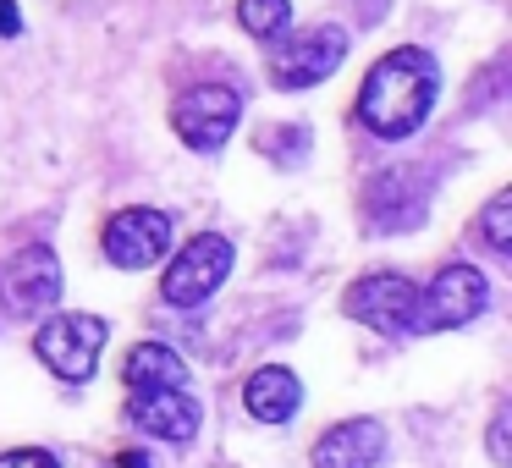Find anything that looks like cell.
<instances>
[{
    "label": "cell",
    "instance_id": "4fadbf2b",
    "mask_svg": "<svg viewBox=\"0 0 512 468\" xmlns=\"http://www.w3.org/2000/svg\"><path fill=\"white\" fill-rule=\"evenodd\" d=\"M243 402H248V413H254L259 424H287L292 413H298V402H303V386H298V375H292V369L265 364V369H254V375H248Z\"/></svg>",
    "mask_w": 512,
    "mask_h": 468
},
{
    "label": "cell",
    "instance_id": "ffe728a7",
    "mask_svg": "<svg viewBox=\"0 0 512 468\" xmlns=\"http://www.w3.org/2000/svg\"><path fill=\"white\" fill-rule=\"evenodd\" d=\"M116 468H149V463H144V452H122V457H116Z\"/></svg>",
    "mask_w": 512,
    "mask_h": 468
},
{
    "label": "cell",
    "instance_id": "2e32d148",
    "mask_svg": "<svg viewBox=\"0 0 512 468\" xmlns=\"http://www.w3.org/2000/svg\"><path fill=\"white\" fill-rule=\"evenodd\" d=\"M479 243H485L490 254H501V259L512 254V193L507 188H501L496 199L485 204V215H479Z\"/></svg>",
    "mask_w": 512,
    "mask_h": 468
},
{
    "label": "cell",
    "instance_id": "7a4b0ae2",
    "mask_svg": "<svg viewBox=\"0 0 512 468\" xmlns=\"http://www.w3.org/2000/svg\"><path fill=\"white\" fill-rule=\"evenodd\" d=\"M490 303V281L474 265H446L430 287L413 298V331H457V325L479 320Z\"/></svg>",
    "mask_w": 512,
    "mask_h": 468
},
{
    "label": "cell",
    "instance_id": "8fae6325",
    "mask_svg": "<svg viewBox=\"0 0 512 468\" xmlns=\"http://www.w3.org/2000/svg\"><path fill=\"white\" fill-rule=\"evenodd\" d=\"M0 287H6V303L17 314H45L50 303L61 298V259L50 254L45 243H28L12 254V265L0 270Z\"/></svg>",
    "mask_w": 512,
    "mask_h": 468
},
{
    "label": "cell",
    "instance_id": "5bb4252c",
    "mask_svg": "<svg viewBox=\"0 0 512 468\" xmlns=\"http://www.w3.org/2000/svg\"><path fill=\"white\" fill-rule=\"evenodd\" d=\"M122 380H127V391L182 386V380H188V364H182L171 347H160V342H138L133 353H127V364H122Z\"/></svg>",
    "mask_w": 512,
    "mask_h": 468
},
{
    "label": "cell",
    "instance_id": "5b68a950",
    "mask_svg": "<svg viewBox=\"0 0 512 468\" xmlns=\"http://www.w3.org/2000/svg\"><path fill=\"white\" fill-rule=\"evenodd\" d=\"M237 116H243V100H237V89H226V83H199V89H188L171 105L177 138L188 149H199V155H215V149L237 133Z\"/></svg>",
    "mask_w": 512,
    "mask_h": 468
},
{
    "label": "cell",
    "instance_id": "277c9868",
    "mask_svg": "<svg viewBox=\"0 0 512 468\" xmlns=\"http://www.w3.org/2000/svg\"><path fill=\"white\" fill-rule=\"evenodd\" d=\"M111 336V325L100 314H56V320L39 325L34 353L39 364H50L61 380H89L94 364H100V347Z\"/></svg>",
    "mask_w": 512,
    "mask_h": 468
},
{
    "label": "cell",
    "instance_id": "ac0fdd59",
    "mask_svg": "<svg viewBox=\"0 0 512 468\" xmlns=\"http://www.w3.org/2000/svg\"><path fill=\"white\" fill-rule=\"evenodd\" d=\"M485 446H490V463H501V468L512 463V452H507V408L490 419V441H485Z\"/></svg>",
    "mask_w": 512,
    "mask_h": 468
},
{
    "label": "cell",
    "instance_id": "9c48e42d",
    "mask_svg": "<svg viewBox=\"0 0 512 468\" xmlns=\"http://www.w3.org/2000/svg\"><path fill=\"white\" fill-rule=\"evenodd\" d=\"M171 254V221L160 210H122L105 226V259L122 270H149Z\"/></svg>",
    "mask_w": 512,
    "mask_h": 468
},
{
    "label": "cell",
    "instance_id": "7c38bea8",
    "mask_svg": "<svg viewBox=\"0 0 512 468\" xmlns=\"http://www.w3.org/2000/svg\"><path fill=\"white\" fill-rule=\"evenodd\" d=\"M386 452L380 419H342L314 441V468H375Z\"/></svg>",
    "mask_w": 512,
    "mask_h": 468
},
{
    "label": "cell",
    "instance_id": "ba28073f",
    "mask_svg": "<svg viewBox=\"0 0 512 468\" xmlns=\"http://www.w3.org/2000/svg\"><path fill=\"white\" fill-rule=\"evenodd\" d=\"M342 56H347L342 28H309L287 50L270 56V78H276V89H314V83H325L342 67Z\"/></svg>",
    "mask_w": 512,
    "mask_h": 468
},
{
    "label": "cell",
    "instance_id": "e0dca14e",
    "mask_svg": "<svg viewBox=\"0 0 512 468\" xmlns=\"http://www.w3.org/2000/svg\"><path fill=\"white\" fill-rule=\"evenodd\" d=\"M0 468H61V463L39 446H23V452H0Z\"/></svg>",
    "mask_w": 512,
    "mask_h": 468
},
{
    "label": "cell",
    "instance_id": "d6986e66",
    "mask_svg": "<svg viewBox=\"0 0 512 468\" xmlns=\"http://www.w3.org/2000/svg\"><path fill=\"white\" fill-rule=\"evenodd\" d=\"M0 34L12 39V34H23V17H17V6L12 0H0Z\"/></svg>",
    "mask_w": 512,
    "mask_h": 468
},
{
    "label": "cell",
    "instance_id": "9a60e30c",
    "mask_svg": "<svg viewBox=\"0 0 512 468\" xmlns=\"http://www.w3.org/2000/svg\"><path fill=\"white\" fill-rule=\"evenodd\" d=\"M237 23L254 39H276L292 23V0H237Z\"/></svg>",
    "mask_w": 512,
    "mask_h": 468
},
{
    "label": "cell",
    "instance_id": "3957f363",
    "mask_svg": "<svg viewBox=\"0 0 512 468\" xmlns=\"http://www.w3.org/2000/svg\"><path fill=\"white\" fill-rule=\"evenodd\" d=\"M232 259H237L232 237H221V232L193 237V243L166 265V276H160V298L177 303V309H193V303L215 298V287L232 276Z\"/></svg>",
    "mask_w": 512,
    "mask_h": 468
},
{
    "label": "cell",
    "instance_id": "30bf717a",
    "mask_svg": "<svg viewBox=\"0 0 512 468\" xmlns=\"http://www.w3.org/2000/svg\"><path fill=\"white\" fill-rule=\"evenodd\" d=\"M127 419H133V430L155 435V441L182 446L199 435V402L182 386H144V391H127Z\"/></svg>",
    "mask_w": 512,
    "mask_h": 468
},
{
    "label": "cell",
    "instance_id": "52a82bcc",
    "mask_svg": "<svg viewBox=\"0 0 512 468\" xmlns=\"http://www.w3.org/2000/svg\"><path fill=\"white\" fill-rule=\"evenodd\" d=\"M413 298H419V287L408 276H358L347 287L342 309H347V320L369 325V331L408 336L413 331Z\"/></svg>",
    "mask_w": 512,
    "mask_h": 468
},
{
    "label": "cell",
    "instance_id": "6da1fadb",
    "mask_svg": "<svg viewBox=\"0 0 512 468\" xmlns=\"http://www.w3.org/2000/svg\"><path fill=\"white\" fill-rule=\"evenodd\" d=\"M435 94H441L435 56L419 45H402L369 67L364 89H358V122L375 138H413L424 116L435 111Z\"/></svg>",
    "mask_w": 512,
    "mask_h": 468
},
{
    "label": "cell",
    "instance_id": "8992f818",
    "mask_svg": "<svg viewBox=\"0 0 512 468\" xmlns=\"http://www.w3.org/2000/svg\"><path fill=\"white\" fill-rule=\"evenodd\" d=\"M364 215L375 232H413L430 215V177L419 166H391L369 182Z\"/></svg>",
    "mask_w": 512,
    "mask_h": 468
}]
</instances>
